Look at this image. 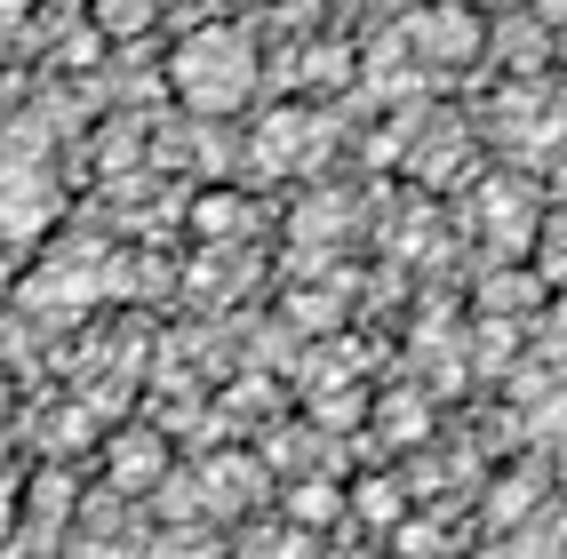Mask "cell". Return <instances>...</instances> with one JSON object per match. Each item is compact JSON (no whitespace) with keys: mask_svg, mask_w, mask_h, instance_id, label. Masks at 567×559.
<instances>
[{"mask_svg":"<svg viewBox=\"0 0 567 559\" xmlns=\"http://www.w3.org/2000/svg\"><path fill=\"white\" fill-rule=\"evenodd\" d=\"M168 89L193 112H240L256 96V41L240 24H200L168 56Z\"/></svg>","mask_w":567,"mask_h":559,"instance_id":"6da1fadb","label":"cell"},{"mask_svg":"<svg viewBox=\"0 0 567 559\" xmlns=\"http://www.w3.org/2000/svg\"><path fill=\"white\" fill-rule=\"evenodd\" d=\"M112 496H144V488H153V479L168 472V447L153 439V432H128L121 447H112Z\"/></svg>","mask_w":567,"mask_h":559,"instance_id":"7a4b0ae2","label":"cell"},{"mask_svg":"<svg viewBox=\"0 0 567 559\" xmlns=\"http://www.w3.org/2000/svg\"><path fill=\"white\" fill-rule=\"evenodd\" d=\"M415 41H424V56H440V64H464V56L480 49V17H464V9H424V17H415Z\"/></svg>","mask_w":567,"mask_h":559,"instance_id":"3957f363","label":"cell"},{"mask_svg":"<svg viewBox=\"0 0 567 559\" xmlns=\"http://www.w3.org/2000/svg\"><path fill=\"white\" fill-rule=\"evenodd\" d=\"M208 519L216 511H248L256 496H264V472H256V456H224V464H208Z\"/></svg>","mask_w":567,"mask_h":559,"instance_id":"277c9868","label":"cell"},{"mask_svg":"<svg viewBox=\"0 0 567 559\" xmlns=\"http://www.w3.org/2000/svg\"><path fill=\"white\" fill-rule=\"evenodd\" d=\"M144 559H233L216 536V519H168V528L144 544Z\"/></svg>","mask_w":567,"mask_h":559,"instance_id":"5b68a950","label":"cell"},{"mask_svg":"<svg viewBox=\"0 0 567 559\" xmlns=\"http://www.w3.org/2000/svg\"><path fill=\"white\" fill-rule=\"evenodd\" d=\"M89 17H96L104 41H136V32H153L161 0H89Z\"/></svg>","mask_w":567,"mask_h":559,"instance_id":"8992f818","label":"cell"},{"mask_svg":"<svg viewBox=\"0 0 567 559\" xmlns=\"http://www.w3.org/2000/svg\"><path fill=\"white\" fill-rule=\"evenodd\" d=\"M320 519H344V488H328V479L288 488V528H320Z\"/></svg>","mask_w":567,"mask_h":559,"instance_id":"52a82bcc","label":"cell"},{"mask_svg":"<svg viewBox=\"0 0 567 559\" xmlns=\"http://www.w3.org/2000/svg\"><path fill=\"white\" fill-rule=\"evenodd\" d=\"M296 144H305V121H296V112H280V121L256 128V153H264V161H288Z\"/></svg>","mask_w":567,"mask_h":559,"instance_id":"ba28073f","label":"cell"},{"mask_svg":"<svg viewBox=\"0 0 567 559\" xmlns=\"http://www.w3.org/2000/svg\"><path fill=\"white\" fill-rule=\"evenodd\" d=\"M240 216H248L240 200H200V208H193V224H200L208 240H233V224H240Z\"/></svg>","mask_w":567,"mask_h":559,"instance_id":"9c48e42d","label":"cell"},{"mask_svg":"<svg viewBox=\"0 0 567 559\" xmlns=\"http://www.w3.org/2000/svg\"><path fill=\"white\" fill-rule=\"evenodd\" d=\"M384 432L392 439H424V400H384Z\"/></svg>","mask_w":567,"mask_h":559,"instance_id":"30bf717a","label":"cell"},{"mask_svg":"<svg viewBox=\"0 0 567 559\" xmlns=\"http://www.w3.org/2000/svg\"><path fill=\"white\" fill-rule=\"evenodd\" d=\"M536 439H551V447H567V392H551V400H536Z\"/></svg>","mask_w":567,"mask_h":559,"instance_id":"8fae6325","label":"cell"},{"mask_svg":"<svg viewBox=\"0 0 567 559\" xmlns=\"http://www.w3.org/2000/svg\"><path fill=\"white\" fill-rule=\"evenodd\" d=\"M233 559H296V528H280V536H248Z\"/></svg>","mask_w":567,"mask_h":559,"instance_id":"7c38bea8","label":"cell"},{"mask_svg":"<svg viewBox=\"0 0 567 559\" xmlns=\"http://www.w3.org/2000/svg\"><path fill=\"white\" fill-rule=\"evenodd\" d=\"M360 511H368V519H400V496H392V479H360Z\"/></svg>","mask_w":567,"mask_h":559,"instance_id":"4fadbf2b","label":"cell"},{"mask_svg":"<svg viewBox=\"0 0 567 559\" xmlns=\"http://www.w3.org/2000/svg\"><path fill=\"white\" fill-rule=\"evenodd\" d=\"M9 536H17V488L0 479V551H9Z\"/></svg>","mask_w":567,"mask_h":559,"instance_id":"5bb4252c","label":"cell"},{"mask_svg":"<svg viewBox=\"0 0 567 559\" xmlns=\"http://www.w3.org/2000/svg\"><path fill=\"white\" fill-rule=\"evenodd\" d=\"M72 559H128V544H72Z\"/></svg>","mask_w":567,"mask_h":559,"instance_id":"9a60e30c","label":"cell"},{"mask_svg":"<svg viewBox=\"0 0 567 559\" xmlns=\"http://www.w3.org/2000/svg\"><path fill=\"white\" fill-rule=\"evenodd\" d=\"M551 335H559V352H567V296L551 304Z\"/></svg>","mask_w":567,"mask_h":559,"instance_id":"2e32d148","label":"cell"}]
</instances>
